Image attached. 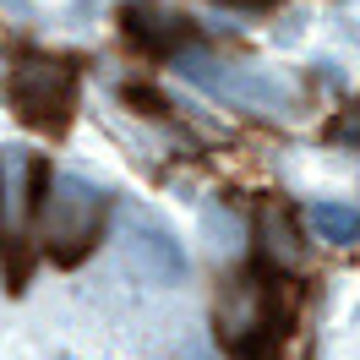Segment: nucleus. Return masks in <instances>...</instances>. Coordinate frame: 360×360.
Returning a JSON list of instances; mask_svg holds the SVG:
<instances>
[{"mask_svg":"<svg viewBox=\"0 0 360 360\" xmlns=\"http://www.w3.org/2000/svg\"><path fill=\"white\" fill-rule=\"evenodd\" d=\"M104 213H110V197L88 175H39V240L49 262L77 268L104 235Z\"/></svg>","mask_w":360,"mask_h":360,"instance_id":"1","label":"nucleus"},{"mask_svg":"<svg viewBox=\"0 0 360 360\" xmlns=\"http://www.w3.org/2000/svg\"><path fill=\"white\" fill-rule=\"evenodd\" d=\"M278 333H284V295L268 273L235 278L219 300V338L235 360H278Z\"/></svg>","mask_w":360,"mask_h":360,"instance_id":"2","label":"nucleus"},{"mask_svg":"<svg viewBox=\"0 0 360 360\" xmlns=\"http://www.w3.org/2000/svg\"><path fill=\"white\" fill-rule=\"evenodd\" d=\"M6 98L27 126H60L71 115V104H77V66L60 60V55L27 49L6 77Z\"/></svg>","mask_w":360,"mask_h":360,"instance_id":"3","label":"nucleus"},{"mask_svg":"<svg viewBox=\"0 0 360 360\" xmlns=\"http://www.w3.org/2000/svg\"><path fill=\"white\" fill-rule=\"evenodd\" d=\"M120 27H126V39H131L136 49H148V55H180L186 44H197L191 17L175 11V6H164V0H126Z\"/></svg>","mask_w":360,"mask_h":360,"instance_id":"4","label":"nucleus"},{"mask_svg":"<svg viewBox=\"0 0 360 360\" xmlns=\"http://www.w3.org/2000/svg\"><path fill=\"white\" fill-rule=\"evenodd\" d=\"M126 251H131L136 268L148 273V278H158V284H180V278H186V251H180V240L164 224H153L148 213H131V219H126Z\"/></svg>","mask_w":360,"mask_h":360,"instance_id":"5","label":"nucleus"},{"mask_svg":"<svg viewBox=\"0 0 360 360\" xmlns=\"http://www.w3.org/2000/svg\"><path fill=\"white\" fill-rule=\"evenodd\" d=\"M257 251H262V262L273 273H295L306 262V246H300V229L284 207H262L257 213Z\"/></svg>","mask_w":360,"mask_h":360,"instance_id":"6","label":"nucleus"},{"mask_svg":"<svg viewBox=\"0 0 360 360\" xmlns=\"http://www.w3.org/2000/svg\"><path fill=\"white\" fill-rule=\"evenodd\" d=\"M306 224H311L316 240H328V246H355L360 240V213L344 202H311L306 207Z\"/></svg>","mask_w":360,"mask_h":360,"instance_id":"7","label":"nucleus"},{"mask_svg":"<svg viewBox=\"0 0 360 360\" xmlns=\"http://www.w3.org/2000/svg\"><path fill=\"white\" fill-rule=\"evenodd\" d=\"M338 136H344V142H360V98L344 110V120H338Z\"/></svg>","mask_w":360,"mask_h":360,"instance_id":"8","label":"nucleus"},{"mask_svg":"<svg viewBox=\"0 0 360 360\" xmlns=\"http://www.w3.org/2000/svg\"><path fill=\"white\" fill-rule=\"evenodd\" d=\"M0 6H11V11H22V6H33V0H0Z\"/></svg>","mask_w":360,"mask_h":360,"instance_id":"9","label":"nucleus"},{"mask_svg":"<svg viewBox=\"0 0 360 360\" xmlns=\"http://www.w3.org/2000/svg\"><path fill=\"white\" fill-rule=\"evenodd\" d=\"M224 6H268V0H224Z\"/></svg>","mask_w":360,"mask_h":360,"instance_id":"10","label":"nucleus"},{"mask_svg":"<svg viewBox=\"0 0 360 360\" xmlns=\"http://www.w3.org/2000/svg\"><path fill=\"white\" fill-rule=\"evenodd\" d=\"M0 191H6V175H0Z\"/></svg>","mask_w":360,"mask_h":360,"instance_id":"11","label":"nucleus"}]
</instances>
